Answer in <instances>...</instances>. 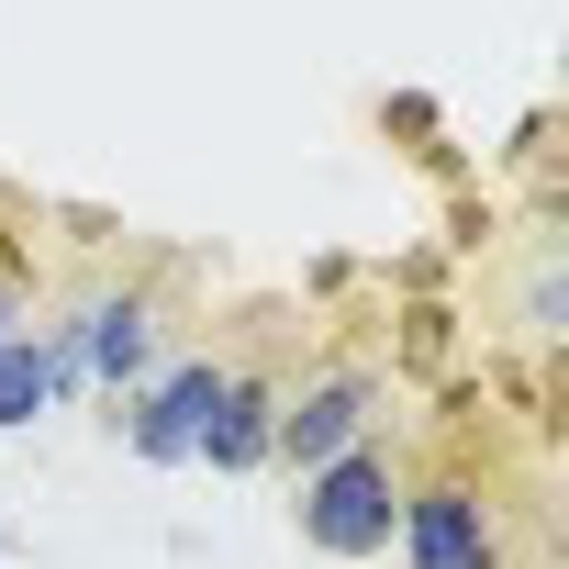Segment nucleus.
<instances>
[{"label":"nucleus","mask_w":569,"mask_h":569,"mask_svg":"<svg viewBox=\"0 0 569 569\" xmlns=\"http://www.w3.org/2000/svg\"><path fill=\"white\" fill-rule=\"evenodd\" d=\"M402 480H413V469H402L380 436H358L347 458L302 469V480H291V525H302V547L336 558V569L391 558V536H402Z\"/></svg>","instance_id":"nucleus-1"},{"label":"nucleus","mask_w":569,"mask_h":569,"mask_svg":"<svg viewBox=\"0 0 569 569\" xmlns=\"http://www.w3.org/2000/svg\"><path fill=\"white\" fill-rule=\"evenodd\" d=\"M380 369L369 358H325V369H302V380H279V447H268V469H325V458H347L358 436H380Z\"/></svg>","instance_id":"nucleus-2"},{"label":"nucleus","mask_w":569,"mask_h":569,"mask_svg":"<svg viewBox=\"0 0 569 569\" xmlns=\"http://www.w3.org/2000/svg\"><path fill=\"white\" fill-rule=\"evenodd\" d=\"M391 547L413 569H502V502L469 469H425V480H402V536Z\"/></svg>","instance_id":"nucleus-3"},{"label":"nucleus","mask_w":569,"mask_h":569,"mask_svg":"<svg viewBox=\"0 0 569 569\" xmlns=\"http://www.w3.org/2000/svg\"><path fill=\"white\" fill-rule=\"evenodd\" d=\"M68 325H79V369H90V391H112V402H123V391H146V380L168 369V358H157V347H168V336H157L168 313H157L146 279H112V291L68 302Z\"/></svg>","instance_id":"nucleus-4"},{"label":"nucleus","mask_w":569,"mask_h":569,"mask_svg":"<svg viewBox=\"0 0 569 569\" xmlns=\"http://www.w3.org/2000/svg\"><path fill=\"white\" fill-rule=\"evenodd\" d=\"M223 402V358H168L146 391H123V447L146 458V469H190V447H201V413Z\"/></svg>","instance_id":"nucleus-5"},{"label":"nucleus","mask_w":569,"mask_h":569,"mask_svg":"<svg viewBox=\"0 0 569 569\" xmlns=\"http://www.w3.org/2000/svg\"><path fill=\"white\" fill-rule=\"evenodd\" d=\"M268 447H279V369H223V402L201 413L190 469H212V480H257Z\"/></svg>","instance_id":"nucleus-6"},{"label":"nucleus","mask_w":569,"mask_h":569,"mask_svg":"<svg viewBox=\"0 0 569 569\" xmlns=\"http://www.w3.org/2000/svg\"><path fill=\"white\" fill-rule=\"evenodd\" d=\"M34 413H57V380H46V336H0V436H23Z\"/></svg>","instance_id":"nucleus-7"},{"label":"nucleus","mask_w":569,"mask_h":569,"mask_svg":"<svg viewBox=\"0 0 569 569\" xmlns=\"http://www.w3.org/2000/svg\"><path fill=\"white\" fill-rule=\"evenodd\" d=\"M0 336H23V268L0 257Z\"/></svg>","instance_id":"nucleus-8"}]
</instances>
